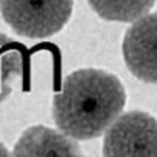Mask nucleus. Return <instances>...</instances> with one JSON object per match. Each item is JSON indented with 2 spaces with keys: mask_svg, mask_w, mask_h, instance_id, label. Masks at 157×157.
Listing matches in <instances>:
<instances>
[{
  "mask_svg": "<svg viewBox=\"0 0 157 157\" xmlns=\"http://www.w3.org/2000/svg\"><path fill=\"white\" fill-rule=\"evenodd\" d=\"M28 63L26 48L0 33V102L10 97L13 83L17 77L23 75Z\"/></svg>",
  "mask_w": 157,
  "mask_h": 157,
  "instance_id": "6",
  "label": "nucleus"
},
{
  "mask_svg": "<svg viewBox=\"0 0 157 157\" xmlns=\"http://www.w3.org/2000/svg\"><path fill=\"white\" fill-rule=\"evenodd\" d=\"M126 94L122 82L102 69L86 68L66 75L52 100L57 128L75 140L102 136L122 114Z\"/></svg>",
  "mask_w": 157,
  "mask_h": 157,
  "instance_id": "1",
  "label": "nucleus"
},
{
  "mask_svg": "<svg viewBox=\"0 0 157 157\" xmlns=\"http://www.w3.org/2000/svg\"><path fill=\"white\" fill-rule=\"evenodd\" d=\"M90 6L109 22H136L146 16L155 0H88Z\"/></svg>",
  "mask_w": 157,
  "mask_h": 157,
  "instance_id": "7",
  "label": "nucleus"
},
{
  "mask_svg": "<svg viewBox=\"0 0 157 157\" xmlns=\"http://www.w3.org/2000/svg\"><path fill=\"white\" fill-rule=\"evenodd\" d=\"M122 51L132 75L157 85V13L140 17L128 28Z\"/></svg>",
  "mask_w": 157,
  "mask_h": 157,
  "instance_id": "4",
  "label": "nucleus"
},
{
  "mask_svg": "<svg viewBox=\"0 0 157 157\" xmlns=\"http://www.w3.org/2000/svg\"><path fill=\"white\" fill-rule=\"evenodd\" d=\"M103 154L111 157H157V120L143 111L119 116L106 129Z\"/></svg>",
  "mask_w": 157,
  "mask_h": 157,
  "instance_id": "3",
  "label": "nucleus"
},
{
  "mask_svg": "<svg viewBox=\"0 0 157 157\" xmlns=\"http://www.w3.org/2000/svg\"><path fill=\"white\" fill-rule=\"evenodd\" d=\"M20 157H78L82 155L80 146L68 134H60L46 126H33L26 129L13 151Z\"/></svg>",
  "mask_w": 157,
  "mask_h": 157,
  "instance_id": "5",
  "label": "nucleus"
},
{
  "mask_svg": "<svg viewBox=\"0 0 157 157\" xmlns=\"http://www.w3.org/2000/svg\"><path fill=\"white\" fill-rule=\"evenodd\" d=\"M8 154H10V152L6 151V148H5L2 143H0V155H8Z\"/></svg>",
  "mask_w": 157,
  "mask_h": 157,
  "instance_id": "8",
  "label": "nucleus"
},
{
  "mask_svg": "<svg viewBox=\"0 0 157 157\" xmlns=\"http://www.w3.org/2000/svg\"><path fill=\"white\" fill-rule=\"evenodd\" d=\"M72 6L74 0H0V14L19 36L46 39L68 23Z\"/></svg>",
  "mask_w": 157,
  "mask_h": 157,
  "instance_id": "2",
  "label": "nucleus"
}]
</instances>
